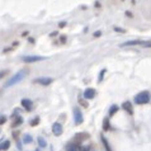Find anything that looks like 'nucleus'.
<instances>
[{
  "mask_svg": "<svg viewBox=\"0 0 151 151\" xmlns=\"http://www.w3.org/2000/svg\"><path fill=\"white\" fill-rule=\"evenodd\" d=\"M38 121H40L38 118H34V119H33V122L31 123V126H37V124H38Z\"/></svg>",
  "mask_w": 151,
  "mask_h": 151,
  "instance_id": "4be33fe9",
  "label": "nucleus"
},
{
  "mask_svg": "<svg viewBox=\"0 0 151 151\" xmlns=\"http://www.w3.org/2000/svg\"><path fill=\"white\" fill-rule=\"evenodd\" d=\"M23 142H24V144H29V142H32V136L31 135H24V137H23Z\"/></svg>",
  "mask_w": 151,
  "mask_h": 151,
  "instance_id": "f3484780",
  "label": "nucleus"
},
{
  "mask_svg": "<svg viewBox=\"0 0 151 151\" xmlns=\"http://www.w3.org/2000/svg\"><path fill=\"white\" fill-rule=\"evenodd\" d=\"M114 31H115V32H122V33H124V29H121V28H117V27H115V28H114Z\"/></svg>",
  "mask_w": 151,
  "mask_h": 151,
  "instance_id": "b1692460",
  "label": "nucleus"
},
{
  "mask_svg": "<svg viewBox=\"0 0 151 151\" xmlns=\"http://www.w3.org/2000/svg\"><path fill=\"white\" fill-rule=\"evenodd\" d=\"M117 111H118V105H112L111 107V109H109V115H114L115 113H117Z\"/></svg>",
  "mask_w": 151,
  "mask_h": 151,
  "instance_id": "2eb2a0df",
  "label": "nucleus"
},
{
  "mask_svg": "<svg viewBox=\"0 0 151 151\" xmlns=\"http://www.w3.org/2000/svg\"><path fill=\"white\" fill-rule=\"evenodd\" d=\"M5 74H7V71H3V72H0V79H1V78H3V76H4V75H5Z\"/></svg>",
  "mask_w": 151,
  "mask_h": 151,
  "instance_id": "a878e982",
  "label": "nucleus"
},
{
  "mask_svg": "<svg viewBox=\"0 0 151 151\" xmlns=\"http://www.w3.org/2000/svg\"><path fill=\"white\" fill-rule=\"evenodd\" d=\"M104 72H105V70H103L102 72H100V75H99V81H102V80H103V76H104Z\"/></svg>",
  "mask_w": 151,
  "mask_h": 151,
  "instance_id": "5701e85b",
  "label": "nucleus"
},
{
  "mask_svg": "<svg viewBox=\"0 0 151 151\" xmlns=\"http://www.w3.org/2000/svg\"><path fill=\"white\" fill-rule=\"evenodd\" d=\"M9 146H10V141H4L1 145H0V151H5L9 149Z\"/></svg>",
  "mask_w": 151,
  "mask_h": 151,
  "instance_id": "ddd939ff",
  "label": "nucleus"
},
{
  "mask_svg": "<svg viewBox=\"0 0 151 151\" xmlns=\"http://www.w3.org/2000/svg\"><path fill=\"white\" fill-rule=\"evenodd\" d=\"M5 121H7V117H5V115H1V117H0V124L5 123Z\"/></svg>",
  "mask_w": 151,
  "mask_h": 151,
  "instance_id": "412c9836",
  "label": "nucleus"
},
{
  "mask_svg": "<svg viewBox=\"0 0 151 151\" xmlns=\"http://www.w3.org/2000/svg\"><path fill=\"white\" fill-rule=\"evenodd\" d=\"M41 60H44V57H41V56H27V57H23L24 62H36Z\"/></svg>",
  "mask_w": 151,
  "mask_h": 151,
  "instance_id": "0eeeda50",
  "label": "nucleus"
},
{
  "mask_svg": "<svg viewBox=\"0 0 151 151\" xmlns=\"http://www.w3.org/2000/svg\"><path fill=\"white\" fill-rule=\"evenodd\" d=\"M89 150H90L89 146H80V149L78 151H89Z\"/></svg>",
  "mask_w": 151,
  "mask_h": 151,
  "instance_id": "6ab92c4d",
  "label": "nucleus"
},
{
  "mask_svg": "<svg viewBox=\"0 0 151 151\" xmlns=\"http://www.w3.org/2000/svg\"><path fill=\"white\" fill-rule=\"evenodd\" d=\"M34 83L41 84V85H50L52 83V79L51 78H40V79H36Z\"/></svg>",
  "mask_w": 151,
  "mask_h": 151,
  "instance_id": "6e6552de",
  "label": "nucleus"
},
{
  "mask_svg": "<svg viewBox=\"0 0 151 151\" xmlns=\"http://www.w3.org/2000/svg\"><path fill=\"white\" fill-rule=\"evenodd\" d=\"M88 138H89L88 133H78V135L75 136V141L76 142H83L84 140H88Z\"/></svg>",
  "mask_w": 151,
  "mask_h": 151,
  "instance_id": "1a4fd4ad",
  "label": "nucleus"
},
{
  "mask_svg": "<svg viewBox=\"0 0 151 151\" xmlns=\"http://www.w3.org/2000/svg\"><path fill=\"white\" fill-rule=\"evenodd\" d=\"M102 142H103V145H104V147H105V150H107V151H112V150H111V147H109L108 141H107V140H105V137H103V136H102Z\"/></svg>",
  "mask_w": 151,
  "mask_h": 151,
  "instance_id": "dca6fc26",
  "label": "nucleus"
},
{
  "mask_svg": "<svg viewBox=\"0 0 151 151\" xmlns=\"http://www.w3.org/2000/svg\"><path fill=\"white\" fill-rule=\"evenodd\" d=\"M150 102V94L149 91H141L135 97V103L136 104H147Z\"/></svg>",
  "mask_w": 151,
  "mask_h": 151,
  "instance_id": "f03ea898",
  "label": "nucleus"
},
{
  "mask_svg": "<svg viewBox=\"0 0 151 151\" xmlns=\"http://www.w3.org/2000/svg\"><path fill=\"white\" fill-rule=\"evenodd\" d=\"M94 97H95V89L89 88L84 91V98L85 99H93Z\"/></svg>",
  "mask_w": 151,
  "mask_h": 151,
  "instance_id": "39448f33",
  "label": "nucleus"
},
{
  "mask_svg": "<svg viewBox=\"0 0 151 151\" xmlns=\"http://www.w3.org/2000/svg\"><path fill=\"white\" fill-rule=\"evenodd\" d=\"M122 108H123L128 114H132V113H133V107H132V103L130 102V100H127V102L123 103V104H122Z\"/></svg>",
  "mask_w": 151,
  "mask_h": 151,
  "instance_id": "423d86ee",
  "label": "nucleus"
},
{
  "mask_svg": "<svg viewBox=\"0 0 151 151\" xmlns=\"http://www.w3.org/2000/svg\"><path fill=\"white\" fill-rule=\"evenodd\" d=\"M79 103H80V104H81L83 107H85V108L88 107V103H87V102H84V99H80V100H79Z\"/></svg>",
  "mask_w": 151,
  "mask_h": 151,
  "instance_id": "aec40b11",
  "label": "nucleus"
},
{
  "mask_svg": "<svg viewBox=\"0 0 151 151\" xmlns=\"http://www.w3.org/2000/svg\"><path fill=\"white\" fill-rule=\"evenodd\" d=\"M103 130H104V131H108L109 130V121L108 119H104V122H103Z\"/></svg>",
  "mask_w": 151,
  "mask_h": 151,
  "instance_id": "a211bd4d",
  "label": "nucleus"
},
{
  "mask_svg": "<svg viewBox=\"0 0 151 151\" xmlns=\"http://www.w3.org/2000/svg\"><path fill=\"white\" fill-rule=\"evenodd\" d=\"M37 151H40V150H37Z\"/></svg>",
  "mask_w": 151,
  "mask_h": 151,
  "instance_id": "bb28decb",
  "label": "nucleus"
},
{
  "mask_svg": "<svg viewBox=\"0 0 151 151\" xmlns=\"http://www.w3.org/2000/svg\"><path fill=\"white\" fill-rule=\"evenodd\" d=\"M28 74V69H23V70H20L19 72H17L15 75L13 76L9 81H7V84H5V88H8V87H11V85H14V84H17V83H19L20 80H23L24 79V76Z\"/></svg>",
  "mask_w": 151,
  "mask_h": 151,
  "instance_id": "f257e3e1",
  "label": "nucleus"
},
{
  "mask_svg": "<svg viewBox=\"0 0 151 151\" xmlns=\"http://www.w3.org/2000/svg\"><path fill=\"white\" fill-rule=\"evenodd\" d=\"M38 145H40L41 149H43V147L47 146V142H46V140H44L43 137H38Z\"/></svg>",
  "mask_w": 151,
  "mask_h": 151,
  "instance_id": "4468645a",
  "label": "nucleus"
},
{
  "mask_svg": "<svg viewBox=\"0 0 151 151\" xmlns=\"http://www.w3.org/2000/svg\"><path fill=\"white\" fill-rule=\"evenodd\" d=\"M52 132H53V135L55 136H60L62 133V126L58 122L53 123L52 124Z\"/></svg>",
  "mask_w": 151,
  "mask_h": 151,
  "instance_id": "20e7f679",
  "label": "nucleus"
},
{
  "mask_svg": "<svg viewBox=\"0 0 151 151\" xmlns=\"http://www.w3.org/2000/svg\"><path fill=\"white\" fill-rule=\"evenodd\" d=\"M22 107L26 109V111H31L32 108V102L29 99H23L22 100Z\"/></svg>",
  "mask_w": 151,
  "mask_h": 151,
  "instance_id": "9d476101",
  "label": "nucleus"
},
{
  "mask_svg": "<svg viewBox=\"0 0 151 151\" xmlns=\"http://www.w3.org/2000/svg\"><path fill=\"white\" fill-rule=\"evenodd\" d=\"M100 34H102V32H100V31H98L97 33H94V37H98V36H100Z\"/></svg>",
  "mask_w": 151,
  "mask_h": 151,
  "instance_id": "393cba45",
  "label": "nucleus"
},
{
  "mask_svg": "<svg viewBox=\"0 0 151 151\" xmlns=\"http://www.w3.org/2000/svg\"><path fill=\"white\" fill-rule=\"evenodd\" d=\"M66 151H78V146L75 142H69L66 145Z\"/></svg>",
  "mask_w": 151,
  "mask_h": 151,
  "instance_id": "9b49d317",
  "label": "nucleus"
},
{
  "mask_svg": "<svg viewBox=\"0 0 151 151\" xmlns=\"http://www.w3.org/2000/svg\"><path fill=\"white\" fill-rule=\"evenodd\" d=\"M22 123H23V118L22 117H17L15 121L11 123V127H14V128H15V127H18L19 124H22Z\"/></svg>",
  "mask_w": 151,
  "mask_h": 151,
  "instance_id": "f8f14e48",
  "label": "nucleus"
},
{
  "mask_svg": "<svg viewBox=\"0 0 151 151\" xmlns=\"http://www.w3.org/2000/svg\"><path fill=\"white\" fill-rule=\"evenodd\" d=\"M74 119H75V124L83 123V114H81V111H80L79 108L74 109Z\"/></svg>",
  "mask_w": 151,
  "mask_h": 151,
  "instance_id": "7ed1b4c3",
  "label": "nucleus"
}]
</instances>
